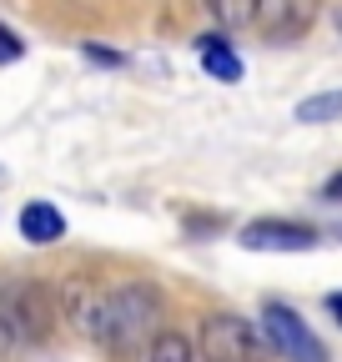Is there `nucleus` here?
<instances>
[{
    "mask_svg": "<svg viewBox=\"0 0 342 362\" xmlns=\"http://www.w3.org/2000/svg\"><path fill=\"white\" fill-rule=\"evenodd\" d=\"M322 202H337V206H342V171H337V176L327 181V187H322Z\"/></svg>",
    "mask_w": 342,
    "mask_h": 362,
    "instance_id": "16",
    "label": "nucleus"
},
{
    "mask_svg": "<svg viewBox=\"0 0 342 362\" xmlns=\"http://www.w3.org/2000/svg\"><path fill=\"white\" fill-rule=\"evenodd\" d=\"M237 242H242L247 252H307V247H317V226L262 216V221H247Z\"/></svg>",
    "mask_w": 342,
    "mask_h": 362,
    "instance_id": "6",
    "label": "nucleus"
},
{
    "mask_svg": "<svg viewBox=\"0 0 342 362\" xmlns=\"http://www.w3.org/2000/svg\"><path fill=\"white\" fill-rule=\"evenodd\" d=\"M297 121H302V126H327V121H342V90H317V96L297 101Z\"/></svg>",
    "mask_w": 342,
    "mask_h": 362,
    "instance_id": "10",
    "label": "nucleus"
},
{
    "mask_svg": "<svg viewBox=\"0 0 342 362\" xmlns=\"http://www.w3.org/2000/svg\"><path fill=\"white\" fill-rule=\"evenodd\" d=\"M0 322L11 327L20 347H40L56 332V297L30 277H16L0 287Z\"/></svg>",
    "mask_w": 342,
    "mask_h": 362,
    "instance_id": "2",
    "label": "nucleus"
},
{
    "mask_svg": "<svg viewBox=\"0 0 342 362\" xmlns=\"http://www.w3.org/2000/svg\"><path fill=\"white\" fill-rule=\"evenodd\" d=\"M337 30H342V11H337Z\"/></svg>",
    "mask_w": 342,
    "mask_h": 362,
    "instance_id": "18",
    "label": "nucleus"
},
{
    "mask_svg": "<svg viewBox=\"0 0 342 362\" xmlns=\"http://www.w3.org/2000/svg\"><path fill=\"white\" fill-rule=\"evenodd\" d=\"M86 56L101 61V66H121V56H116V51H101V45H86Z\"/></svg>",
    "mask_w": 342,
    "mask_h": 362,
    "instance_id": "15",
    "label": "nucleus"
},
{
    "mask_svg": "<svg viewBox=\"0 0 342 362\" xmlns=\"http://www.w3.org/2000/svg\"><path fill=\"white\" fill-rule=\"evenodd\" d=\"M25 56V40L11 30V25H0V66H11V61H20Z\"/></svg>",
    "mask_w": 342,
    "mask_h": 362,
    "instance_id": "13",
    "label": "nucleus"
},
{
    "mask_svg": "<svg viewBox=\"0 0 342 362\" xmlns=\"http://www.w3.org/2000/svg\"><path fill=\"white\" fill-rule=\"evenodd\" d=\"M201 6L217 16V25L242 30V25H256V6H262V0H201Z\"/></svg>",
    "mask_w": 342,
    "mask_h": 362,
    "instance_id": "11",
    "label": "nucleus"
},
{
    "mask_svg": "<svg viewBox=\"0 0 342 362\" xmlns=\"http://www.w3.org/2000/svg\"><path fill=\"white\" fill-rule=\"evenodd\" d=\"M96 307H101V287H91V282H66L61 287V312L86 342L96 332Z\"/></svg>",
    "mask_w": 342,
    "mask_h": 362,
    "instance_id": "8",
    "label": "nucleus"
},
{
    "mask_svg": "<svg viewBox=\"0 0 342 362\" xmlns=\"http://www.w3.org/2000/svg\"><path fill=\"white\" fill-rule=\"evenodd\" d=\"M156 322H161V292L151 282H116L101 287L91 342L111 357H136L146 342H156Z\"/></svg>",
    "mask_w": 342,
    "mask_h": 362,
    "instance_id": "1",
    "label": "nucleus"
},
{
    "mask_svg": "<svg viewBox=\"0 0 342 362\" xmlns=\"http://www.w3.org/2000/svg\"><path fill=\"white\" fill-rule=\"evenodd\" d=\"M262 332H267V342H272V352L282 362H327V347L317 342V332L287 302H267L262 307Z\"/></svg>",
    "mask_w": 342,
    "mask_h": 362,
    "instance_id": "4",
    "label": "nucleus"
},
{
    "mask_svg": "<svg viewBox=\"0 0 342 362\" xmlns=\"http://www.w3.org/2000/svg\"><path fill=\"white\" fill-rule=\"evenodd\" d=\"M146 362H196V347H191V337H182V332H161V337L151 342Z\"/></svg>",
    "mask_w": 342,
    "mask_h": 362,
    "instance_id": "12",
    "label": "nucleus"
},
{
    "mask_svg": "<svg viewBox=\"0 0 342 362\" xmlns=\"http://www.w3.org/2000/svg\"><path fill=\"white\" fill-rule=\"evenodd\" d=\"M317 21V0H262L256 6V30H262L272 45H292L302 40Z\"/></svg>",
    "mask_w": 342,
    "mask_h": 362,
    "instance_id": "5",
    "label": "nucleus"
},
{
    "mask_svg": "<svg viewBox=\"0 0 342 362\" xmlns=\"http://www.w3.org/2000/svg\"><path fill=\"white\" fill-rule=\"evenodd\" d=\"M16 352H20V342L11 337V327L0 322V362H16Z\"/></svg>",
    "mask_w": 342,
    "mask_h": 362,
    "instance_id": "14",
    "label": "nucleus"
},
{
    "mask_svg": "<svg viewBox=\"0 0 342 362\" xmlns=\"http://www.w3.org/2000/svg\"><path fill=\"white\" fill-rule=\"evenodd\" d=\"M267 332L242 312H211L201 322V357L206 362H267Z\"/></svg>",
    "mask_w": 342,
    "mask_h": 362,
    "instance_id": "3",
    "label": "nucleus"
},
{
    "mask_svg": "<svg viewBox=\"0 0 342 362\" xmlns=\"http://www.w3.org/2000/svg\"><path fill=\"white\" fill-rule=\"evenodd\" d=\"M20 237L35 242V247H51V242L66 237V216H61L51 202H25V211H20Z\"/></svg>",
    "mask_w": 342,
    "mask_h": 362,
    "instance_id": "9",
    "label": "nucleus"
},
{
    "mask_svg": "<svg viewBox=\"0 0 342 362\" xmlns=\"http://www.w3.org/2000/svg\"><path fill=\"white\" fill-rule=\"evenodd\" d=\"M327 312H332V322L342 327V292H332V297H327Z\"/></svg>",
    "mask_w": 342,
    "mask_h": 362,
    "instance_id": "17",
    "label": "nucleus"
},
{
    "mask_svg": "<svg viewBox=\"0 0 342 362\" xmlns=\"http://www.w3.org/2000/svg\"><path fill=\"white\" fill-rule=\"evenodd\" d=\"M196 61L211 81H222V86H237L242 81V56H237V45L227 35H196Z\"/></svg>",
    "mask_w": 342,
    "mask_h": 362,
    "instance_id": "7",
    "label": "nucleus"
}]
</instances>
